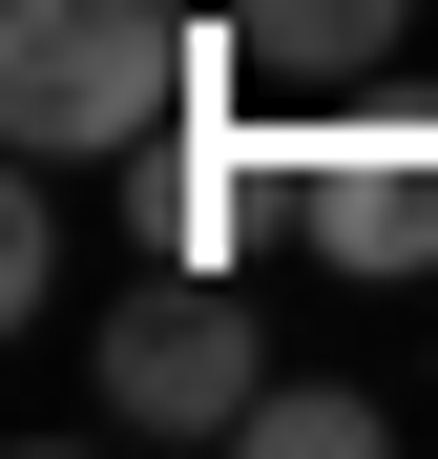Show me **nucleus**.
<instances>
[{
  "label": "nucleus",
  "mask_w": 438,
  "mask_h": 459,
  "mask_svg": "<svg viewBox=\"0 0 438 459\" xmlns=\"http://www.w3.org/2000/svg\"><path fill=\"white\" fill-rule=\"evenodd\" d=\"M63 292V230H42V188H0V314H42Z\"/></svg>",
  "instance_id": "423d86ee"
},
{
  "label": "nucleus",
  "mask_w": 438,
  "mask_h": 459,
  "mask_svg": "<svg viewBox=\"0 0 438 459\" xmlns=\"http://www.w3.org/2000/svg\"><path fill=\"white\" fill-rule=\"evenodd\" d=\"M251 459H376V397H355V376H271V397H251Z\"/></svg>",
  "instance_id": "39448f33"
},
{
  "label": "nucleus",
  "mask_w": 438,
  "mask_h": 459,
  "mask_svg": "<svg viewBox=\"0 0 438 459\" xmlns=\"http://www.w3.org/2000/svg\"><path fill=\"white\" fill-rule=\"evenodd\" d=\"M397 42H417V0H230V22H209V63H230L251 126H334Z\"/></svg>",
  "instance_id": "20e7f679"
},
{
  "label": "nucleus",
  "mask_w": 438,
  "mask_h": 459,
  "mask_svg": "<svg viewBox=\"0 0 438 459\" xmlns=\"http://www.w3.org/2000/svg\"><path fill=\"white\" fill-rule=\"evenodd\" d=\"M230 63L188 0H0V146L21 168H146Z\"/></svg>",
  "instance_id": "f257e3e1"
},
{
  "label": "nucleus",
  "mask_w": 438,
  "mask_h": 459,
  "mask_svg": "<svg viewBox=\"0 0 438 459\" xmlns=\"http://www.w3.org/2000/svg\"><path fill=\"white\" fill-rule=\"evenodd\" d=\"M251 397H271V355H251V314H230V272H146L125 314H105V418L125 438H251Z\"/></svg>",
  "instance_id": "7ed1b4c3"
},
{
  "label": "nucleus",
  "mask_w": 438,
  "mask_h": 459,
  "mask_svg": "<svg viewBox=\"0 0 438 459\" xmlns=\"http://www.w3.org/2000/svg\"><path fill=\"white\" fill-rule=\"evenodd\" d=\"M292 230H313V272H355V292L438 272V105H334V126H292Z\"/></svg>",
  "instance_id": "f03ea898"
}]
</instances>
